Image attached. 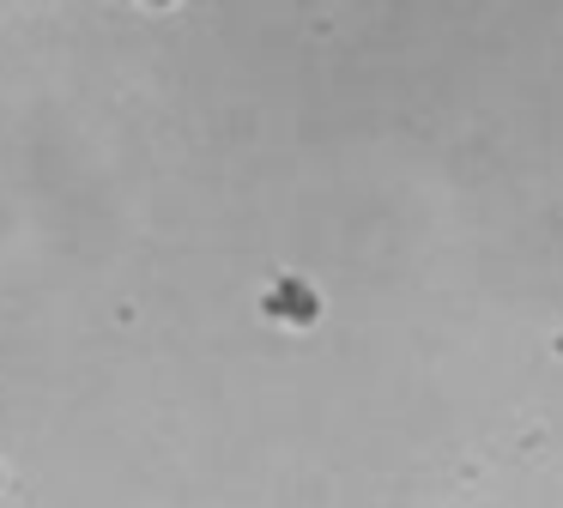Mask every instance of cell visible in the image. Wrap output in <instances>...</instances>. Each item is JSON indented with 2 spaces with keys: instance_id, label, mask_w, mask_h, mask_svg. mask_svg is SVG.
I'll list each match as a JSON object with an SVG mask.
<instances>
[{
  "instance_id": "obj_1",
  "label": "cell",
  "mask_w": 563,
  "mask_h": 508,
  "mask_svg": "<svg viewBox=\"0 0 563 508\" xmlns=\"http://www.w3.org/2000/svg\"><path fill=\"white\" fill-rule=\"evenodd\" d=\"M267 314L273 321H291V327H309L321 314V297L303 285V278H279V285L267 290Z\"/></svg>"
}]
</instances>
